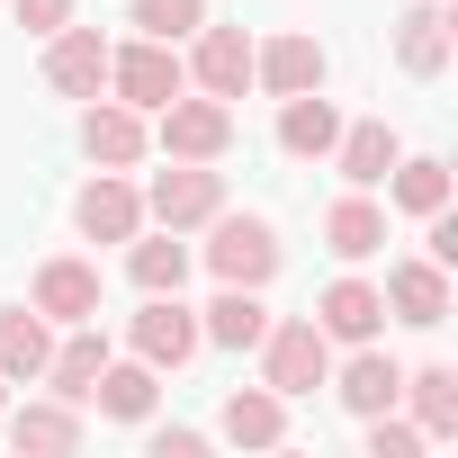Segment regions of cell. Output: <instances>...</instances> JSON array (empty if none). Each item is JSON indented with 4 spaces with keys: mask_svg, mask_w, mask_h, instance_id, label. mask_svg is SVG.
Here are the masks:
<instances>
[{
    "mask_svg": "<svg viewBox=\"0 0 458 458\" xmlns=\"http://www.w3.org/2000/svg\"><path fill=\"white\" fill-rule=\"evenodd\" d=\"M198 234H207L198 252H207L216 288H270V279H279V225H270V216H234V207H216Z\"/></svg>",
    "mask_w": 458,
    "mask_h": 458,
    "instance_id": "obj_1",
    "label": "cell"
},
{
    "mask_svg": "<svg viewBox=\"0 0 458 458\" xmlns=\"http://www.w3.org/2000/svg\"><path fill=\"white\" fill-rule=\"evenodd\" d=\"M252 351H261V386H279L288 404L315 395V386L333 377V342H324L315 315H270V333H261Z\"/></svg>",
    "mask_w": 458,
    "mask_h": 458,
    "instance_id": "obj_2",
    "label": "cell"
},
{
    "mask_svg": "<svg viewBox=\"0 0 458 458\" xmlns=\"http://www.w3.org/2000/svg\"><path fill=\"white\" fill-rule=\"evenodd\" d=\"M153 144L171 162H225L234 153V99H207V90H180L153 108Z\"/></svg>",
    "mask_w": 458,
    "mask_h": 458,
    "instance_id": "obj_3",
    "label": "cell"
},
{
    "mask_svg": "<svg viewBox=\"0 0 458 458\" xmlns=\"http://www.w3.org/2000/svg\"><path fill=\"white\" fill-rule=\"evenodd\" d=\"M189 90V64H180V46H162V37H135V46H108V99H126V108H162V99H180Z\"/></svg>",
    "mask_w": 458,
    "mask_h": 458,
    "instance_id": "obj_4",
    "label": "cell"
},
{
    "mask_svg": "<svg viewBox=\"0 0 458 458\" xmlns=\"http://www.w3.org/2000/svg\"><path fill=\"white\" fill-rule=\"evenodd\" d=\"M216 207H225V171L216 162H171L144 189V225H171V234H198Z\"/></svg>",
    "mask_w": 458,
    "mask_h": 458,
    "instance_id": "obj_5",
    "label": "cell"
},
{
    "mask_svg": "<svg viewBox=\"0 0 458 458\" xmlns=\"http://www.w3.org/2000/svg\"><path fill=\"white\" fill-rule=\"evenodd\" d=\"M126 342H135V360H144V369H189V360L207 351L198 306H180V297H144V306L126 315Z\"/></svg>",
    "mask_w": 458,
    "mask_h": 458,
    "instance_id": "obj_6",
    "label": "cell"
},
{
    "mask_svg": "<svg viewBox=\"0 0 458 458\" xmlns=\"http://www.w3.org/2000/svg\"><path fill=\"white\" fill-rule=\"evenodd\" d=\"M81 153H90L99 171H135V162L153 153V117L99 90V99H81Z\"/></svg>",
    "mask_w": 458,
    "mask_h": 458,
    "instance_id": "obj_7",
    "label": "cell"
},
{
    "mask_svg": "<svg viewBox=\"0 0 458 458\" xmlns=\"http://www.w3.org/2000/svg\"><path fill=\"white\" fill-rule=\"evenodd\" d=\"M0 440H10L19 458H72L81 449V404H64V395L0 404Z\"/></svg>",
    "mask_w": 458,
    "mask_h": 458,
    "instance_id": "obj_8",
    "label": "cell"
},
{
    "mask_svg": "<svg viewBox=\"0 0 458 458\" xmlns=\"http://www.w3.org/2000/svg\"><path fill=\"white\" fill-rule=\"evenodd\" d=\"M46 90H55V99H99V90H108V37L64 19V28L46 37Z\"/></svg>",
    "mask_w": 458,
    "mask_h": 458,
    "instance_id": "obj_9",
    "label": "cell"
},
{
    "mask_svg": "<svg viewBox=\"0 0 458 458\" xmlns=\"http://www.w3.org/2000/svg\"><path fill=\"white\" fill-rule=\"evenodd\" d=\"M324 72H333V55L306 37V28H279L270 46H252V90H270V99H297V90H324Z\"/></svg>",
    "mask_w": 458,
    "mask_h": 458,
    "instance_id": "obj_10",
    "label": "cell"
},
{
    "mask_svg": "<svg viewBox=\"0 0 458 458\" xmlns=\"http://www.w3.org/2000/svg\"><path fill=\"white\" fill-rule=\"evenodd\" d=\"M180 64H189V90H207V99H243L252 90V37L243 28H198Z\"/></svg>",
    "mask_w": 458,
    "mask_h": 458,
    "instance_id": "obj_11",
    "label": "cell"
},
{
    "mask_svg": "<svg viewBox=\"0 0 458 458\" xmlns=\"http://www.w3.org/2000/svg\"><path fill=\"white\" fill-rule=\"evenodd\" d=\"M386 315L395 324H413V333H431V324H449V270L431 261V252H413V261H386Z\"/></svg>",
    "mask_w": 458,
    "mask_h": 458,
    "instance_id": "obj_12",
    "label": "cell"
},
{
    "mask_svg": "<svg viewBox=\"0 0 458 458\" xmlns=\"http://www.w3.org/2000/svg\"><path fill=\"white\" fill-rule=\"evenodd\" d=\"M72 225H81L90 243H126V234H144V189H135L126 171H99V180H81Z\"/></svg>",
    "mask_w": 458,
    "mask_h": 458,
    "instance_id": "obj_13",
    "label": "cell"
},
{
    "mask_svg": "<svg viewBox=\"0 0 458 458\" xmlns=\"http://www.w3.org/2000/svg\"><path fill=\"white\" fill-rule=\"evenodd\" d=\"M28 306H37L46 324H90V315H99V261H81V252H55V261L37 270Z\"/></svg>",
    "mask_w": 458,
    "mask_h": 458,
    "instance_id": "obj_14",
    "label": "cell"
},
{
    "mask_svg": "<svg viewBox=\"0 0 458 458\" xmlns=\"http://www.w3.org/2000/svg\"><path fill=\"white\" fill-rule=\"evenodd\" d=\"M315 324H324V342H377V333H386V297H377V279L342 270V279L315 297Z\"/></svg>",
    "mask_w": 458,
    "mask_h": 458,
    "instance_id": "obj_15",
    "label": "cell"
},
{
    "mask_svg": "<svg viewBox=\"0 0 458 458\" xmlns=\"http://www.w3.org/2000/svg\"><path fill=\"white\" fill-rule=\"evenodd\" d=\"M324 386H333V395H342L351 413H386V404L404 395V360H386L377 342H351V360H342V369H333Z\"/></svg>",
    "mask_w": 458,
    "mask_h": 458,
    "instance_id": "obj_16",
    "label": "cell"
},
{
    "mask_svg": "<svg viewBox=\"0 0 458 458\" xmlns=\"http://www.w3.org/2000/svg\"><path fill=\"white\" fill-rule=\"evenodd\" d=\"M324 252H333V261H351V270L386 252V207H377L369 189H351V198H333V207H324Z\"/></svg>",
    "mask_w": 458,
    "mask_h": 458,
    "instance_id": "obj_17",
    "label": "cell"
},
{
    "mask_svg": "<svg viewBox=\"0 0 458 458\" xmlns=\"http://www.w3.org/2000/svg\"><path fill=\"white\" fill-rule=\"evenodd\" d=\"M216 440H234V449H279L288 440V395L279 386H234L216 413Z\"/></svg>",
    "mask_w": 458,
    "mask_h": 458,
    "instance_id": "obj_18",
    "label": "cell"
},
{
    "mask_svg": "<svg viewBox=\"0 0 458 458\" xmlns=\"http://www.w3.org/2000/svg\"><path fill=\"white\" fill-rule=\"evenodd\" d=\"M449 0H413V10L395 19V64L413 72V81H440L449 72Z\"/></svg>",
    "mask_w": 458,
    "mask_h": 458,
    "instance_id": "obj_19",
    "label": "cell"
},
{
    "mask_svg": "<svg viewBox=\"0 0 458 458\" xmlns=\"http://www.w3.org/2000/svg\"><path fill=\"white\" fill-rule=\"evenodd\" d=\"M189 234H171V225H153V234H126V279L144 288V297H180L189 288Z\"/></svg>",
    "mask_w": 458,
    "mask_h": 458,
    "instance_id": "obj_20",
    "label": "cell"
},
{
    "mask_svg": "<svg viewBox=\"0 0 458 458\" xmlns=\"http://www.w3.org/2000/svg\"><path fill=\"white\" fill-rule=\"evenodd\" d=\"M395 153H404V135H395L386 117H360V126H342V135H333V153H324V162H333L351 189H377V180L395 171Z\"/></svg>",
    "mask_w": 458,
    "mask_h": 458,
    "instance_id": "obj_21",
    "label": "cell"
},
{
    "mask_svg": "<svg viewBox=\"0 0 458 458\" xmlns=\"http://www.w3.org/2000/svg\"><path fill=\"white\" fill-rule=\"evenodd\" d=\"M108 369V333H99V315L90 324H64V342L46 351V386L64 395V404H90V377Z\"/></svg>",
    "mask_w": 458,
    "mask_h": 458,
    "instance_id": "obj_22",
    "label": "cell"
},
{
    "mask_svg": "<svg viewBox=\"0 0 458 458\" xmlns=\"http://www.w3.org/2000/svg\"><path fill=\"white\" fill-rule=\"evenodd\" d=\"M90 404H99L108 422H153V404H162V369H144V360H117V351H108V369L90 377Z\"/></svg>",
    "mask_w": 458,
    "mask_h": 458,
    "instance_id": "obj_23",
    "label": "cell"
},
{
    "mask_svg": "<svg viewBox=\"0 0 458 458\" xmlns=\"http://www.w3.org/2000/svg\"><path fill=\"white\" fill-rule=\"evenodd\" d=\"M333 135H342V108H333L324 90L279 99V153H288V162H324V153H333Z\"/></svg>",
    "mask_w": 458,
    "mask_h": 458,
    "instance_id": "obj_24",
    "label": "cell"
},
{
    "mask_svg": "<svg viewBox=\"0 0 458 458\" xmlns=\"http://www.w3.org/2000/svg\"><path fill=\"white\" fill-rule=\"evenodd\" d=\"M46 351H55V324L37 306H0V377L10 386H37L46 377Z\"/></svg>",
    "mask_w": 458,
    "mask_h": 458,
    "instance_id": "obj_25",
    "label": "cell"
},
{
    "mask_svg": "<svg viewBox=\"0 0 458 458\" xmlns=\"http://www.w3.org/2000/svg\"><path fill=\"white\" fill-rule=\"evenodd\" d=\"M198 333H207L216 351H252V342L270 333V306H261V288H216V297L198 306Z\"/></svg>",
    "mask_w": 458,
    "mask_h": 458,
    "instance_id": "obj_26",
    "label": "cell"
},
{
    "mask_svg": "<svg viewBox=\"0 0 458 458\" xmlns=\"http://www.w3.org/2000/svg\"><path fill=\"white\" fill-rule=\"evenodd\" d=\"M404 216H431V207H449V162L440 153H395V171L377 180Z\"/></svg>",
    "mask_w": 458,
    "mask_h": 458,
    "instance_id": "obj_27",
    "label": "cell"
},
{
    "mask_svg": "<svg viewBox=\"0 0 458 458\" xmlns=\"http://www.w3.org/2000/svg\"><path fill=\"white\" fill-rule=\"evenodd\" d=\"M395 404H413L422 440H449L458 431V369H404V395Z\"/></svg>",
    "mask_w": 458,
    "mask_h": 458,
    "instance_id": "obj_28",
    "label": "cell"
},
{
    "mask_svg": "<svg viewBox=\"0 0 458 458\" xmlns=\"http://www.w3.org/2000/svg\"><path fill=\"white\" fill-rule=\"evenodd\" d=\"M126 28H135V37H162V46H189V37L207 28V0H135Z\"/></svg>",
    "mask_w": 458,
    "mask_h": 458,
    "instance_id": "obj_29",
    "label": "cell"
},
{
    "mask_svg": "<svg viewBox=\"0 0 458 458\" xmlns=\"http://www.w3.org/2000/svg\"><path fill=\"white\" fill-rule=\"evenodd\" d=\"M360 431H369V458H413V449H422V422L395 413V404H386V413H360Z\"/></svg>",
    "mask_w": 458,
    "mask_h": 458,
    "instance_id": "obj_30",
    "label": "cell"
},
{
    "mask_svg": "<svg viewBox=\"0 0 458 458\" xmlns=\"http://www.w3.org/2000/svg\"><path fill=\"white\" fill-rule=\"evenodd\" d=\"M207 440L216 431H198V422H153V458H207Z\"/></svg>",
    "mask_w": 458,
    "mask_h": 458,
    "instance_id": "obj_31",
    "label": "cell"
},
{
    "mask_svg": "<svg viewBox=\"0 0 458 458\" xmlns=\"http://www.w3.org/2000/svg\"><path fill=\"white\" fill-rule=\"evenodd\" d=\"M10 10H19V28H28V37H55V28L72 19V0H10Z\"/></svg>",
    "mask_w": 458,
    "mask_h": 458,
    "instance_id": "obj_32",
    "label": "cell"
},
{
    "mask_svg": "<svg viewBox=\"0 0 458 458\" xmlns=\"http://www.w3.org/2000/svg\"><path fill=\"white\" fill-rule=\"evenodd\" d=\"M0 404H10V377H0Z\"/></svg>",
    "mask_w": 458,
    "mask_h": 458,
    "instance_id": "obj_33",
    "label": "cell"
}]
</instances>
